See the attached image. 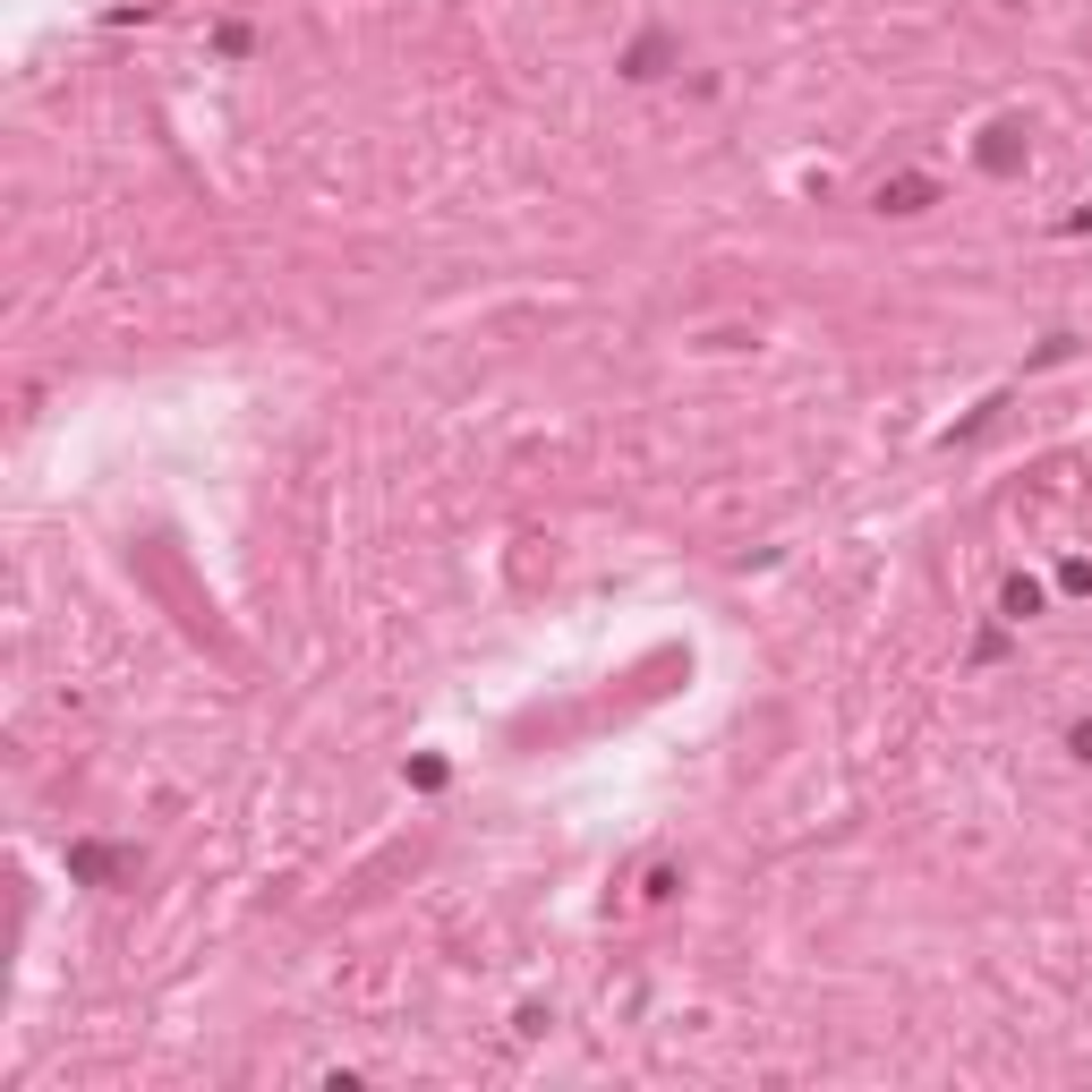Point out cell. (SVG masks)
Wrapping results in <instances>:
<instances>
[{
  "label": "cell",
  "instance_id": "1",
  "mask_svg": "<svg viewBox=\"0 0 1092 1092\" xmlns=\"http://www.w3.org/2000/svg\"><path fill=\"white\" fill-rule=\"evenodd\" d=\"M1076 742H1084V751H1092V726H1076Z\"/></svg>",
  "mask_w": 1092,
  "mask_h": 1092
}]
</instances>
